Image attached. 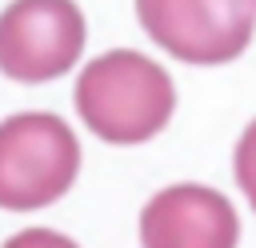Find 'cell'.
I'll list each match as a JSON object with an SVG mask.
<instances>
[{"label": "cell", "instance_id": "8", "mask_svg": "<svg viewBox=\"0 0 256 248\" xmlns=\"http://www.w3.org/2000/svg\"><path fill=\"white\" fill-rule=\"evenodd\" d=\"M252 8H256V0H252Z\"/></svg>", "mask_w": 256, "mask_h": 248}, {"label": "cell", "instance_id": "1", "mask_svg": "<svg viewBox=\"0 0 256 248\" xmlns=\"http://www.w3.org/2000/svg\"><path fill=\"white\" fill-rule=\"evenodd\" d=\"M176 108L172 76L128 48L104 52L84 64L76 80L80 120L108 144H144L152 140Z\"/></svg>", "mask_w": 256, "mask_h": 248}, {"label": "cell", "instance_id": "3", "mask_svg": "<svg viewBox=\"0 0 256 248\" xmlns=\"http://www.w3.org/2000/svg\"><path fill=\"white\" fill-rule=\"evenodd\" d=\"M144 32L184 64H228L252 40V0H136Z\"/></svg>", "mask_w": 256, "mask_h": 248}, {"label": "cell", "instance_id": "6", "mask_svg": "<svg viewBox=\"0 0 256 248\" xmlns=\"http://www.w3.org/2000/svg\"><path fill=\"white\" fill-rule=\"evenodd\" d=\"M236 184L244 188V196L256 212V120L244 128V136L236 144Z\"/></svg>", "mask_w": 256, "mask_h": 248}, {"label": "cell", "instance_id": "4", "mask_svg": "<svg viewBox=\"0 0 256 248\" xmlns=\"http://www.w3.org/2000/svg\"><path fill=\"white\" fill-rule=\"evenodd\" d=\"M84 52V16L72 0H12L0 12V72L20 84L64 76Z\"/></svg>", "mask_w": 256, "mask_h": 248}, {"label": "cell", "instance_id": "2", "mask_svg": "<svg viewBox=\"0 0 256 248\" xmlns=\"http://www.w3.org/2000/svg\"><path fill=\"white\" fill-rule=\"evenodd\" d=\"M80 172V144L52 112H20L0 124V208L32 212L60 200Z\"/></svg>", "mask_w": 256, "mask_h": 248}, {"label": "cell", "instance_id": "5", "mask_svg": "<svg viewBox=\"0 0 256 248\" xmlns=\"http://www.w3.org/2000/svg\"><path fill=\"white\" fill-rule=\"evenodd\" d=\"M236 208L204 184L160 188L140 212L144 248H236Z\"/></svg>", "mask_w": 256, "mask_h": 248}, {"label": "cell", "instance_id": "7", "mask_svg": "<svg viewBox=\"0 0 256 248\" xmlns=\"http://www.w3.org/2000/svg\"><path fill=\"white\" fill-rule=\"evenodd\" d=\"M4 248H80V244L68 240L64 232H52V228H24V232H16Z\"/></svg>", "mask_w": 256, "mask_h": 248}]
</instances>
